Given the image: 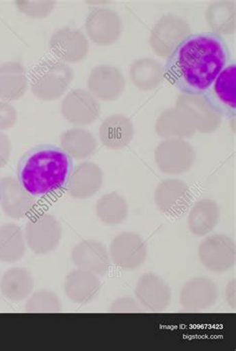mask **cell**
<instances>
[{"label":"cell","instance_id":"1","mask_svg":"<svg viewBox=\"0 0 236 351\" xmlns=\"http://www.w3.org/2000/svg\"><path fill=\"white\" fill-rule=\"evenodd\" d=\"M229 50L213 32L189 35L167 58L165 78L183 94L202 95L225 66Z\"/></svg>","mask_w":236,"mask_h":351},{"label":"cell","instance_id":"2","mask_svg":"<svg viewBox=\"0 0 236 351\" xmlns=\"http://www.w3.org/2000/svg\"><path fill=\"white\" fill-rule=\"evenodd\" d=\"M73 168L71 156L62 148L38 145L21 157L17 180L30 196H51L66 189Z\"/></svg>","mask_w":236,"mask_h":351},{"label":"cell","instance_id":"3","mask_svg":"<svg viewBox=\"0 0 236 351\" xmlns=\"http://www.w3.org/2000/svg\"><path fill=\"white\" fill-rule=\"evenodd\" d=\"M74 79V70L62 61H45L31 75L32 93L41 100L52 101L64 94Z\"/></svg>","mask_w":236,"mask_h":351},{"label":"cell","instance_id":"4","mask_svg":"<svg viewBox=\"0 0 236 351\" xmlns=\"http://www.w3.org/2000/svg\"><path fill=\"white\" fill-rule=\"evenodd\" d=\"M26 245L38 256L51 252L62 239V228L55 217L49 213H38L26 223Z\"/></svg>","mask_w":236,"mask_h":351},{"label":"cell","instance_id":"5","mask_svg":"<svg viewBox=\"0 0 236 351\" xmlns=\"http://www.w3.org/2000/svg\"><path fill=\"white\" fill-rule=\"evenodd\" d=\"M192 34L191 26L178 15H163L150 32V45L155 53L168 58L187 37Z\"/></svg>","mask_w":236,"mask_h":351},{"label":"cell","instance_id":"6","mask_svg":"<svg viewBox=\"0 0 236 351\" xmlns=\"http://www.w3.org/2000/svg\"><path fill=\"white\" fill-rule=\"evenodd\" d=\"M198 258L203 267L211 273L224 274L235 267V241L226 234L207 236L200 243Z\"/></svg>","mask_w":236,"mask_h":351},{"label":"cell","instance_id":"7","mask_svg":"<svg viewBox=\"0 0 236 351\" xmlns=\"http://www.w3.org/2000/svg\"><path fill=\"white\" fill-rule=\"evenodd\" d=\"M196 151L183 139H165L157 145L155 160L161 172L180 175L191 170L196 161Z\"/></svg>","mask_w":236,"mask_h":351},{"label":"cell","instance_id":"8","mask_svg":"<svg viewBox=\"0 0 236 351\" xmlns=\"http://www.w3.org/2000/svg\"><path fill=\"white\" fill-rule=\"evenodd\" d=\"M236 66L229 63L216 77L202 97L215 111L228 119H233L236 110Z\"/></svg>","mask_w":236,"mask_h":351},{"label":"cell","instance_id":"9","mask_svg":"<svg viewBox=\"0 0 236 351\" xmlns=\"http://www.w3.org/2000/svg\"><path fill=\"white\" fill-rule=\"evenodd\" d=\"M101 105L90 92L81 88L71 90L61 102V113L69 123L87 126L99 117Z\"/></svg>","mask_w":236,"mask_h":351},{"label":"cell","instance_id":"10","mask_svg":"<svg viewBox=\"0 0 236 351\" xmlns=\"http://www.w3.org/2000/svg\"><path fill=\"white\" fill-rule=\"evenodd\" d=\"M114 265L126 271L137 269L145 263L148 250L145 241L135 232H122L114 239L109 250Z\"/></svg>","mask_w":236,"mask_h":351},{"label":"cell","instance_id":"11","mask_svg":"<svg viewBox=\"0 0 236 351\" xmlns=\"http://www.w3.org/2000/svg\"><path fill=\"white\" fill-rule=\"evenodd\" d=\"M85 29L93 43L103 46L111 45L121 37L123 21L115 10L96 8L87 16Z\"/></svg>","mask_w":236,"mask_h":351},{"label":"cell","instance_id":"12","mask_svg":"<svg viewBox=\"0 0 236 351\" xmlns=\"http://www.w3.org/2000/svg\"><path fill=\"white\" fill-rule=\"evenodd\" d=\"M155 203L163 214L180 217L185 214L192 201L191 190L185 182L179 179L163 180L157 186Z\"/></svg>","mask_w":236,"mask_h":351},{"label":"cell","instance_id":"13","mask_svg":"<svg viewBox=\"0 0 236 351\" xmlns=\"http://www.w3.org/2000/svg\"><path fill=\"white\" fill-rule=\"evenodd\" d=\"M50 49L62 62H79L88 55L89 41L80 29L63 27L50 38Z\"/></svg>","mask_w":236,"mask_h":351},{"label":"cell","instance_id":"14","mask_svg":"<svg viewBox=\"0 0 236 351\" xmlns=\"http://www.w3.org/2000/svg\"><path fill=\"white\" fill-rule=\"evenodd\" d=\"M0 206L6 216L15 219L27 218L36 207L35 197L23 190L18 180L4 177L0 180Z\"/></svg>","mask_w":236,"mask_h":351},{"label":"cell","instance_id":"15","mask_svg":"<svg viewBox=\"0 0 236 351\" xmlns=\"http://www.w3.org/2000/svg\"><path fill=\"white\" fill-rule=\"evenodd\" d=\"M89 92L103 101H114L120 97L126 88V79L119 68L99 65L92 69L88 78Z\"/></svg>","mask_w":236,"mask_h":351},{"label":"cell","instance_id":"16","mask_svg":"<svg viewBox=\"0 0 236 351\" xmlns=\"http://www.w3.org/2000/svg\"><path fill=\"white\" fill-rule=\"evenodd\" d=\"M157 135L163 139H189L198 132V124L191 112L174 107L165 110L156 122Z\"/></svg>","mask_w":236,"mask_h":351},{"label":"cell","instance_id":"17","mask_svg":"<svg viewBox=\"0 0 236 351\" xmlns=\"http://www.w3.org/2000/svg\"><path fill=\"white\" fill-rule=\"evenodd\" d=\"M135 293L140 304L148 311H165L172 302L170 285L155 274L148 273L142 276L135 285Z\"/></svg>","mask_w":236,"mask_h":351},{"label":"cell","instance_id":"18","mask_svg":"<svg viewBox=\"0 0 236 351\" xmlns=\"http://www.w3.org/2000/svg\"><path fill=\"white\" fill-rule=\"evenodd\" d=\"M72 261L78 269H85L97 276H106L111 267L108 249L101 241H80L72 251Z\"/></svg>","mask_w":236,"mask_h":351},{"label":"cell","instance_id":"19","mask_svg":"<svg viewBox=\"0 0 236 351\" xmlns=\"http://www.w3.org/2000/svg\"><path fill=\"white\" fill-rule=\"evenodd\" d=\"M218 285L211 278L200 276L189 280L181 291V306L187 311H200L211 308L218 302Z\"/></svg>","mask_w":236,"mask_h":351},{"label":"cell","instance_id":"20","mask_svg":"<svg viewBox=\"0 0 236 351\" xmlns=\"http://www.w3.org/2000/svg\"><path fill=\"white\" fill-rule=\"evenodd\" d=\"M102 184L101 168L93 162H83L72 170L66 190L75 199H88L99 192Z\"/></svg>","mask_w":236,"mask_h":351},{"label":"cell","instance_id":"21","mask_svg":"<svg viewBox=\"0 0 236 351\" xmlns=\"http://www.w3.org/2000/svg\"><path fill=\"white\" fill-rule=\"evenodd\" d=\"M101 282L97 274L78 269L66 276L64 282L65 295L76 304H89L99 295Z\"/></svg>","mask_w":236,"mask_h":351},{"label":"cell","instance_id":"22","mask_svg":"<svg viewBox=\"0 0 236 351\" xmlns=\"http://www.w3.org/2000/svg\"><path fill=\"white\" fill-rule=\"evenodd\" d=\"M176 106L191 112L198 124V131L203 134L213 133L220 128L222 116L207 102L202 95L181 93L176 99Z\"/></svg>","mask_w":236,"mask_h":351},{"label":"cell","instance_id":"23","mask_svg":"<svg viewBox=\"0 0 236 351\" xmlns=\"http://www.w3.org/2000/svg\"><path fill=\"white\" fill-rule=\"evenodd\" d=\"M134 125L127 116L121 114L109 116L103 121L99 129L102 144L112 150L128 146L134 137Z\"/></svg>","mask_w":236,"mask_h":351},{"label":"cell","instance_id":"24","mask_svg":"<svg viewBox=\"0 0 236 351\" xmlns=\"http://www.w3.org/2000/svg\"><path fill=\"white\" fill-rule=\"evenodd\" d=\"M220 219L218 204L209 197H203L192 206L187 217V226L194 236L205 237L218 227Z\"/></svg>","mask_w":236,"mask_h":351},{"label":"cell","instance_id":"25","mask_svg":"<svg viewBox=\"0 0 236 351\" xmlns=\"http://www.w3.org/2000/svg\"><path fill=\"white\" fill-rule=\"evenodd\" d=\"M28 86L27 74L21 62L10 61L0 64V98L6 101L18 100Z\"/></svg>","mask_w":236,"mask_h":351},{"label":"cell","instance_id":"26","mask_svg":"<svg viewBox=\"0 0 236 351\" xmlns=\"http://www.w3.org/2000/svg\"><path fill=\"white\" fill-rule=\"evenodd\" d=\"M130 78L137 89L150 91L165 80V66L148 57L137 59L130 66Z\"/></svg>","mask_w":236,"mask_h":351},{"label":"cell","instance_id":"27","mask_svg":"<svg viewBox=\"0 0 236 351\" xmlns=\"http://www.w3.org/2000/svg\"><path fill=\"white\" fill-rule=\"evenodd\" d=\"M34 280L32 274L23 267L8 269L0 280L2 295L12 302H23L31 295Z\"/></svg>","mask_w":236,"mask_h":351},{"label":"cell","instance_id":"28","mask_svg":"<svg viewBox=\"0 0 236 351\" xmlns=\"http://www.w3.org/2000/svg\"><path fill=\"white\" fill-rule=\"evenodd\" d=\"M24 232L15 223L0 227V262L16 263L23 260L26 252Z\"/></svg>","mask_w":236,"mask_h":351},{"label":"cell","instance_id":"29","mask_svg":"<svg viewBox=\"0 0 236 351\" xmlns=\"http://www.w3.org/2000/svg\"><path fill=\"white\" fill-rule=\"evenodd\" d=\"M61 148L75 159H86L97 150V140L86 129L65 131L60 137Z\"/></svg>","mask_w":236,"mask_h":351},{"label":"cell","instance_id":"30","mask_svg":"<svg viewBox=\"0 0 236 351\" xmlns=\"http://www.w3.org/2000/svg\"><path fill=\"white\" fill-rule=\"evenodd\" d=\"M205 19L213 33L228 35L235 30V3L227 0L213 1L207 6Z\"/></svg>","mask_w":236,"mask_h":351},{"label":"cell","instance_id":"31","mask_svg":"<svg viewBox=\"0 0 236 351\" xmlns=\"http://www.w3.org/2000/svg\"><path fill=\"white\" fill-rule=\"evenodd\" d=\"M96 214L106 225H120L128 217V203L118 193L104 195L96 204Z\"/></svg>","mask_w":236,"mask_h":351},{"label":"cell","instance_id":"32","mask_svg":"<svg viewBox=\"0 0 236 351\" xmlns=\"http://www.w3.org/2000/svg\"><path fill=\"white\" fill-rule=\"evenodd\" d=\"M25 309L30 313H60L62 306L56 293L42 289L29 296Z\"/></svg>","mask_w":236,"mask_h":351},{"label":"cell","instance_id":"33","mask_svg":"<svg viewBox=\"0 0 236 351\" xmlns=\"http://www.w3.org/2000/svg\"><path fill=\"white\" fill-rule=\"evenodd\" d=\"M19 10L30 19H44L49 15L55 8V1H21L15 2Z\"/></svg>","mask_w":236,"mask_h":351},{"label":"cell","instance_id":"34","mask_svg":"<svg viewBox=\"0 0 236 351\" xmlns=\"http://www.w3.org/2000/svg\"><path fill=\"white\" fill-rule=\"evenodd\" d=\"M16 122V109L10 103L0 102V131L10 130Z\"/></svg>","mask_w":236,"mask_h":351},{"label":"cell","instance_id":"35","mask_svg":"<svg viewBox=\"0 0 236 351\" xmlns=\"http://www.w3.org/2000/svg\"><path fill=\"white\" fill-rule=\"evenodd\" d=\"M111 313H141L142 308L134 298H121L116 300L110 307Z\"/></svg>","mask_w":236,"mask_h":351},{"label":"cell","instance_id":"36","mask_svg":"<svg viewBox=\"0 0 236 351\" xmlns=\"http://www.w3.org/2000/svg\"><path fill=\"white\" fill-rule=\"evenodd\" d=\"M12 142L5 134L0 132V168L5 166L10 159L12 155Z\"/></svg>","mask_w":236,"mask_h":351},{"label":"cell","instance_id":"37","mask_svg":"<svg viewBox=\"0 0 236 351\" xmlns=\"http://www.w3.org/2000/svg\"><path fill=\"white\" fill-rule=\"evenodd\" d=\"M0 194H1V186H0Z\"/></svg>","mask_w":236,"mask_h":351}]
</instances>
